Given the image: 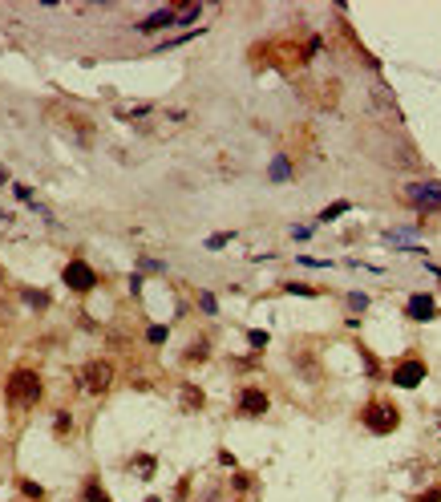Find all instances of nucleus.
<instances>
[{"label":"nucleus","mask_w":441,"mask_h":502,"mask_svg":"<svg viewBox=\"0 0 441 502\" xmlns=\"http://www.w3.org/2000/svg\"><path fill=\"white\" fill-rule=\"evenodd\" d=\"M8 405H17V409H33L41 397H45V385H41V372L33 369H17L8 377Z\"/></svg>","instance_id":"f257e3e1"},{"label":"nucleus","mask_w":441,"mask_h":502,"mask_svg":"<svg viewBox=\"0 0 441 502\" xmlns=\"http://www.w3.org/2000/svg\"><path fill=\"white\" fill-rule=\"evenodd\" d=\"M110 385H114V365H110V360H89V365H82V372H77V389H82V393L101 397Z\"/></svg>","instance_id":"f03ea898"},{"label":"nucleus","mask_w":441,"mask_h":502,"mask_svg":"<svg viewBox=\"0 0 441 502\" xmlns=\"http://www.w3.org/2000/svg\"><path fill=\"white\" fill-rule=\"evenodd\" d=\"M405 203L417 211H441V182L433 178H417L405 187Z\"/></svg>","instance_id":"7ed1b4c3"},{"label":"nucleus","mask_w":441,"mask_h":502,"mask_svg":"<svg viewBox=\"0 0 441 502\" xmlns=\"http://www.w3.org/2000/svg\"><path fill=\"white\" fill-rule=\"evenodd\" d=\"M61 275H65V288H73V291H94L98 288V275H94V268H89L85 259H69Z\"/></svg>","instance_id":"20e7f679"},{"label":"nucleus","mask_w":441,"mask_h":502,"mask_svg":"<svg viewBox=\"0 0 441 502\" xmlns=\"http://www.w3.org/2000/svg\"><path fill=\"white\" fill-rule=\"evenodd\" d=\"M364 425H369L373 434H392V429H397V409L385 405V401H373L364 409Z\"/></svg>","instance_id":"39448f33"},{"label":"nucleus","mask_w":441,"mask_h":502,"mask_svg":"<svg viewBox=\"0 0 441 502\" xmlns=\"http://www.w3.org/2000/svg\"><path fill=\"white\" fill-rule=\"evenodd\" d=\"M421 381H425V365L417 356H409V360H401L392 369V385H401V389H413V385H421Z\"/></svg>","instance_id":"423d86ee"},{"label":"nucleus","mask_w":441,"mask_h":502,"mask_svg":"<svg viewBox=\"0 0 441 502\" xmlns=\"http://www.w3.org/2000/svg\"><path fill=\"white\" fill-rule=\"evenodd\" d=\"M239 413H247V418L267 413V393H260V389H243V393H239Z\"/></svg>","instance_id":"0eeeda50"},{"label":"nucleus","mask_w":441,"mask_h":502,"mask_svg":"<svg viewBox=\"0 0 441 502\" xmlns=\"http://www.w3.org/2000/svg\"><path fill=\"white\" fill-rule=\"evenodd\" d=\"M179 20V8H162V13H150L146 20H138V32H154V29H166Z\"/></svg>","instance_id":"6e6552de"},{"label":"nucleus","mask_w":441,"mask_h":502,"mask_svg":"<svg viewBox=\"0 0 441 502\" xmlns=\"http://www.w3.org/2000/svg\"><path fill=\"white\" fill-rule=\"evenodd\" d=\"M409 316L429 320V316H433V300H429V296H413V300H409Z\"/></svg>","instance_id":"1a4fd4ad"},{"label":"nucleus","mask_w":441,"mask_h":502,"mask_svg":"<svg viewBox=\"0 0 441 502\" xmlns=\"http://www.w3.org/2000/svg\"><path fill=\"white\" fill-rule=\"evenodd\" d=\"M85 502H110V498H106V490H101V482H98V478H89V482H85Z\"/></svg>","instance_id":"9d476101"},{"label":"nucleus","mask_w":441,"mask_h":502,"mask_svg":"<svg viewBox=\"0 0 441 502\" xmlns=\"http://www.w3.org/2000/svg\"><path fill=\"white\" fill-rule=\"evenodd\" d=\"M69 425H73V421H69V413L61 409V413L53 418V434H69Z\"/></svg>","instance_id":"9b49d317"},{"label":"nucleus","mask_w":441,"mask_h":502,"mask_svg":"<svg viewBox=\"0 0 441 502\" xmlns=\"http://www.w3.org/2000/svg\"><path fill=\"white\" fill-rule=\"evenodd\" d=\"M288 175H292V166H288L283 158H276V166H271V178H288Z\"/></svg>","instance_id":"f8f14e48"},{"label":"nucleus","mask_w":441,"mask_h":502,"mask_svg":"<svg viewBox=\"0 0 441 502\" xmlns=\"http://www.w3.org/2000/svg\"><path fill=\"white\" fill-rule=\"evenodd\" d=\"M25 300H29L33 308H45V304H49V296H41V291H25Z\"/></svg>","instance_id":"ddd939ff"},{"label":"nucleus","mask_w":441,"mask_h":502,"mask_svg":"<svg viewBox=\"0 0 441 502\" xmlns=\"http://www.w3.org/2000/svg\"><path fill=\"white\" fill-rule=\"evenodd\" d=\"M182 401H186V405H203V393H198V389H186V393H182Z\"/></svg>","instance_id":"4468645a"},{"label":"nucleus","mask_w":441,"mask_h":502,"mask_svg":"<svg viewBox=\"0 0 441 502\" xmlns=\"http://www.w3.org/2000/svg\"><path fill=\"white\" fill-rule=\"evenodd\" d=\"M344 211H348V203H332V207L324 211V219H336V215H344Z\"/></svg>","instance_id":"2eb2a0df"},{"label":"nucleus","mask_w":441,"mask_h":502,"mask_svg":"<svg viewBox=\"0 0 441 502\" xmlns=\"http://www.w3.org/2000/svg\"><path fill=\"white\" fill-rule=\"evenodd\" d=\"M150 340H154V344H162V340H166V328H162V324H158V328H150Z\"/></svg>","instance_id":"dca6fc26"}]
</instances>
